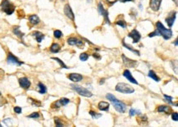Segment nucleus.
<instances>
[{
  "instance_id": "f257e3e1",
  "label": "nucleus",
  "mask_w": 178,
  "mask_h": 127,
  "mask_svg": "<svg viewBox=\"0 0 178 127\" xmlns=\"http://www.w3.org/2000/svg\"><path fill=\"white\" fill-rule=\"evenodd\" d=\"M106 98L109 99V101L112 102L114 108L116 109L118 112L124 113L126 112V110H127V105H126L124 102L118 100V99L117 98H115L112 94H108L106 95Z\"/></svg>"
},
{
  "instance_id": "f03ea898",
  "label": "nucleus",
  "mask_w": 178,
  "mask_h": 127,
  "mask_svg": "<svg viewBox=\"0 0 178 127\" xmlns=\"http://www.w3.org/2000/svg\"><path fill=\"white\" fill-rule=\"evenodd\" d=\"M156 30L158 32L159 36H162L163 39H166V40L170 39L172 36V30L165 28L164 26H163L160 22H158L156 23Z\"/></svg>"
},
{
  "instance_id": "7ed1b4c3",
  "label": "nucleus",
  "mask_w": 178,
  "mask_h": 127,
  "mask_svg": "<svg viewBox=\"0 0 178 127\" xmlns=\"http://www.w3.org/2000/svg\"><path fill=\"white\" fill-rule=\"evenodd\" d=\"M0 7H1L2 11L8 16L12 15L15 11V6L9 0H2Z\"/></svg>"
},
{
  "instance_id": "20e7f679",
  "label": "nucleus",
  "mask_w": 178,
  "mask_h": 127,
  "mask_svg": "<svg viewBox=\"0 0 178 127\" xmlns=\"http://www.w3.org/2000/svg\"><path fill=\"white\" fill-rule=\"evenodd\" d=\"M71 87L74 90L77 94H79L80 95L83 96V97H87V98H90L93 96V94L90 90H88L87 89L84 88L81 85L76 84H72Z\"/></svg>"
},
{
  "instance_id": "39448f33",
  "label": "nucleus",
  "mask_w": 178,
  "mask_h": 127,
  "mask_svg": "<svg viewBox=\"0 0 178 127\" xmlns=\"http://www.w3.org/2000/svg\"><path fill=\"white\" fill-rule=\"evenodd\" d=\"M115 90L117 92L122 93V94H132V93L135 92L134 88H132L131 85L126 83H118Z\"/></svg>"
},
{
  "instance_id": "423d86ee",
  "label": "nucleus",
  "mask_w": 178,
  "mask_h": 127,
  "mask_svg": "<svg viewBox=\"0 0 178 127\" xmlns=\"http://www.w3.org/2000/svg\"><path fill=\"white\" fill-rule=\"evenodd\" d=\"M7 62H8V64L16 65V66H21L24 63L23 61H21L16 57L14 56L12 53H8V57H7Z\"/></svg>"
},
{
  "instance_id": "0eeeda50",
  "label": "nucleus",
  "mask_w": 178,
  "mask_h": 127,
  "mask_svg": "<svg viewBox=\"0 0 178 127\" xmlns=\"http://www.w3.org/2000/svg\"><path fill=\"white\" fill-rule=\"evenodd\" d=\"M98 10H99L100 14L103 16V19H104V20H105V22L107 24H109V25H110L111 22H110V20L109 18V12H108L106 9H104L103 5L101 3H99V5H98Z\"/></svg>"
},
{
  "instance_id": "6e6552de",
  "label": "nucleus",
  "mask_w": 178,
  "mask_h": 127,
  "mask_svg": "<svg viewBox=\"0 0 178 127\" xmlns=\"http://www.w3.org/2000/svg\"><path fill=\"white\" fill-rule=\"evenodd\" d=\"M121 58H122L123 64H124L127 67L133 68V67H135L137 66V61H136L130 59V58H128V57H126L124 54L121 55Z\"/></svg>"
},
{
  "instance_id": "1a4fd4ad",
  "label": "nucleus",
  "mask_w": 178,
  "mask_h": 127,
  "mask_svg": "<svg viewBox=\"0 0 178 127\" xmlns=\"http://www.w3.org/2000/svg\"><path fill=\"white\" fill-rule=\"evenodd\" d=\"M128 37H130V38H132V39H133V43L134 44H136L138 43L139 40H140L141 39V35H140V34H139V32L137 30H131V31L128 34Z\"/></svg>"
},
{
  "instance_id": "9d476101",
  "label": "nucleus",
  "mask_w": 178,
  "mask_h": 127,
  "mask_svg": "<svg viewBox=\"0 0 178 127\" xmlns=\"http://www.w3.org/2000/svg\"><path fill=\"white\" fill-rule=\"evenodd\" d=\"M67 43L69 45H72V46H77V47H81L83 46V41L77 39V38H75V37H70L69 39H67Z\"/></svg>"
},
{
  "instance_id": "9b49d317",
  "label": "nucleus",
  "mask_w": 178,
  "mask_h": 127,
  "mask_svg": "<svg viewBox=\"0 0 178 127\" xmlns=\"http://www.w3.org/2000/svg\"><path fill=\"white\" fill-rule=\"evenodd\" d=\"M19 84L24 90H28L30 87L31 83L27 77H22L19 79Z\"/></svg>"
},
{
  "instance_id": "f8f14e48",
  "label": "nucleus",
  "mask_w": 178,
  "mask_h": 127,
  "mask_svg": "<svg viewBox=\"0 0 178 127\" xmlns=\"http://www.w3.org/2000/svg\"><path fill=\"white\" fill-rule=\"evenodd\" d=\"M161 3H162V0H150V1H149L150 8L154 12L158 11L160 8V6H161Z\"/></svg>"
},
{
  "instance_id": "ddd939ff",
  "label": "nucleus",
  "mask_w": 178,
  "mask_h": 127,
  "mask_svg": "<svg viewBox=\"0 0 178 127\" xmlns=\"http://www.w3.org/2000/svg\"><path fill=\"white\" fill-rule=\"evenodd\" d=\"M176 12H172L170 13V15L167 16L166 18V22L167 24V26L169 27H172L174 24V22H175L176 20Z\"/></svg>"
},
{
  "instance_id": "4468645a",
  "label": "nucleus",
  "mask_w": 178,
  "mask_h": 127,
  "mask_svg": "<svg viewBox=\"0 0 178 127\" xmlns=\"http://www.w3.org/2000/svg\"><path fill=\"white\" fill-rule=\"evenodd\" d=\"M64 13L65 15L67 16L69 19H71L72 20H75V16H74V13H73L72 8L70 7L69 4H66L64 7Z\"/></svg>"
},
{
  "instance_id": "2eb2a0df",
  "label": "nucleus",
  "mask_w": 178,
  "mask_h": 127,
  "mask_svg": "<svg viewBox=\"0 0 178 127\" xmlns=\"http://www.w3.org/2000/svg\"><path fill=\"white\" fill-rule=\"evenodd\" d=\"M123 76L127 78V80H128V81H130V82H131V83H133V84H138L137 80H135V79L133 76H132L131 71H129V70H125V71H124V72H123Z\"/></svg>"
},
{
  "instance_id": "dca6fc26",
  "label": "nucleus",
  "mask_w": 178,
  "mask_h": 127,
  "mask_svg": "<svg viewBox=\"0 0 178 127\" xmlns=\"http://www.w3.org/2000/svg\"><path fill=\"white\" fill-rule=\"evenodd\" d=\"M68 79L73 82H79V81L82 80L83 76L78 73H71L68 75Z\"/></svg>"
},
{
  "instance_id": "f3484780",
  "label": "nucleus",
  "mask_w": 178,
  "mask_h": 127,
  "mask_svg": "<svg viewBox=\"0 0 178 127\" xmlns=\"http://www.w3.org/2000/svg\"><path fill=\"white\" fill-rule=\"evenodd\" d=\"M158 112H165L167 115H169L171 112H172V108H171L169 106H166V105H161L158 107Z\"/></svg>"
},
{
  "instance_id": "a211bd4d",
  "label": "nucleus",
  "mask_w": 178,
  "mask_h": 127,
  "mask_svg": "<svg viewBox=\"0 0 178 127\" xmlns=\"http://www.w3.org/2000/svg\"><path fill=\"white\" fill-rule=\"evenodd\" d=\"M31 35L35 38V39L38 43H41L42 40L44 39V35L40 31H34L32 34H31Z\"/></svg>"
},
{
  "instance_id": "6ab92c4d",
  "label": "nucleus",
  "mask_w": 178,
  "mask_h": 127,
  "mask_svg": "<svg viewBox=\"0 0 178 127\" xmlns=\"http://www.w3.org/2000/svg\"><path fill=\"white\" fill-rule=\"evenodd\" d=\"M29 22L31 25L35 26L37 24H39L40 22V19L37 15H31L29 16Z\"/></svg>"
},
{
  "instance_id": "aec40b11",
  "label": "nucleus",
  "mask_w": 178,
  "mask_h": 127,
  "mask_svg": "<svg viewBox=\"0 0 178 127\" xmlns=\"http://www.w3.org/2000/svg\"><path fill=\"white\" fill-rule=\"evenodd\" d=\"M137 121L139 125H146L148 123V118H147V116H145V115H141V114H139V116H137Z\"/></svg>"
},
{
  "instance_id": "412c9836",
  "label": "nucleus",
  "mask_w": 178,
  "mask_h": 127,
  "mask_svg": "<svg viewBox=\"0 0 178 127\" xmlns=\"http://www.w3.org/2000/svg\"><path fill=\"white\" fill-rule=\"evenodd\" d=\"M109 102H100L99 104H98V108H99V110H101V111H104V112H106V111H109Z\"/></svg>"
},
{
  "instance_id": "4be33fe9",
  "label": "nucleus",
  "mask_w": 178,
  "mask_h": 127,
  "mask_svg": "<svg viewBox=\"0 0 178 127\" xmlns=\"http://www.w3.org/2000/svg\"><path fill=\"white\" fill-rule=\"evenodd\" d=\"M13 33L15 34V35L20 38L21 39H23V37H24V33H22V31L20 30V27L19 26H14L13 27Z\"/></svg>"
},
{
  "instance_id": "5701e85b",
  "label": "nucleus",
  "mask_w": 178,
  "mask_h": 127,
  "mask_svg": "<svg viewBox=\"0 0 178 127\" xmlns=\"http://www.w3.org/2000/svg\"><path fill=\"white\" fill-rule=\"evenodd\" d=\"M60 49H61L60 45H59L58 44L54 43V44H52V45L50 47V51H51V53H57L60 51Z\"/></svg>"
},
{
  "instance_id": "b1692460",
  "label": "nucleus",
  "mask_w": 178,
  "mask_h": 127,
  "mask_svg": "<svg viewBox=\"0 0 178 127\" xmlns=\"http://www.w3.org/2000/svg\"><path fill=\"white\" fill-rule=\"evenodd\" d=\"M38 88H39L38 91H39V93H40V94H44L45 93L47 92L46 86H45V85L43 83H41V82L38 83Z\"/></svg>"
},
{
  "instance_id": "393cba45",
  "label": "nucleus",
  "mask_w": 178,
  "mask_h": 127,
  "mask_svg": "<svg viewBox=\"0 0 178 127\" xmlns=\"http://www.w3.org/2000/svg\"><path fill=\"white\" fill-rule=\"evenodd\" d=\"M122 45H123V47L126 48V49H127L128 50L131 51V52L133 53H135V54L137 55V56H139V51H138V50H135V49H133L132 47H131L130 45H128V44H126V43L124 42V39L122 40Z\"/></svg>"
},
{
  "instance_id": "a878e982",
  "label": "nucleus",
  "mask_w": 178,
  "mask_h": 127,
  "mask_svg": "<svg viewBox=\"0 0 178 127\" xmlns=\"http://www.w3.org/2000/svg\"><path fill=\"white\" fill-rule=\"evenodd\" d=\"M148 75L151 79H153V80H154V81H156V82H159L160 81V78L156 75V73L154 72V71H152V70L149 71V75Z\"/></svg>"
},
{
  "instance_id": "bb28decb",
  "label": "nucleus",
  "mask_w": 178,
  "mask_h": 127,
  "mask_svg": "<svg viewBox=\"0 0 178 127\" xmlns=\"http://www.w3.org/2000/svg\"><path fill=\"white\" fill-rule=\"evenodd\" d=\"M52 59L56 61H58V62L60 64V66H61L62 68H64V69H68L67 66H66V65L64 64V62L61 59H59V58H58V57H52Z\"/></svg>"
},
{
  "instance_id": "cd10ccee",
  "label": "nucleus",
  "mask_w": 178,
  "mask_h": 127,
  "mask_svg": "<svg viewBox=\"0 0 178 127\" xmlns=\"http://www.w3.org/2000/svg\"><path fill=\"white\" fill-rule=\"evenodd\" d=\"M28 100H29V102H30L31 104L34 105V106H36V107H40V106H41V102L38 100H35V99L30 98H28Z\"/></svg>"
},
{
  "instance_id": "c85d7f7f",
  "label": "nucleus",
  "mask_w": 178,
  "mask_h": 127,
  "mask_svg": "<svg viewBox=\"0 0 178 127\" xmlns=\"http://www.w3.org/2000/svg\"><path fill=\"white\" fill-rule=\"evenodd\" d=\"M129 114H130L131 116H133L135 115H139V114H141V112L140 111H139V110H135L134 108H131L130 109V112H129Z\"/></svg>"
},
{
  "instance_id": "c756f323",
  "label": "nucleus",
  "mask_w": 178,
  "mask_h": 127,
  "mask_svg": "<svg viewBox=\"0 0 178 127\" xmlns=\"http://www.w3.org/2000/svg\"><path fill=\"white\" fill-rule=\"evenodd\" d=\"M59 102H60L61 106H66L67 104H68L70 102V100L67 98H62L61 99H59Z\"/></svg>"
},
{
  "instance_id": "7c9ffc66",
  "label": "nucleus",
  "mask_w": 178,
  "mask_h": 127,
  "mask_svg": "<svg viewBox=\"0 0 178 127\" xmlns=\"http://www.w3.org/2000/svg\"><path fill=\"white\" fill-rule=\"evenodd\" d=\"M164 98H165V99L167 100V102H168V103L172 104V105H176V103H174V102H172V99H173L172 97H171V96H168V95H167V94H164Z\"/></svg>"
},
{
  "instance_id": "2f4dec72",
  "label": "nucleus",
  "mask_w": 178,
  "mask_h": 127,
  "mask_svg": "<svg viewBox=\"0 0 178 127\" xmlns=\"http://www.w3.org/2000/svg\"><path fill=\"white\" fill-rule=\"evenodd\" d=\"M89 58V55L87 54L86 53H83L80 55V59H81L82 61H87V59Z\"/></svg>"
},
{
  "instance_id": "473e14b6",
  "label": "nucleus",
  "mask_w": 178,
  "mask_h": 127,
  "mask_svg": "<svg viewBox=\"0 0 178 127\" xmlns=\"http://www.w3.org/2000/svg\"><path fill=\"white\" fill-rule=\"evenodd\" d=\"M54 37L56 38V39H60V38L62 36V33L61 30H56L54 33Z\"/></svg>"
},
{
  "instance_id": "72a5a7b5",
  "label": "nucleus",
  "mask_w": 178,
  "mask_h": 127,
  "mask_svg": "<svg viewBox=\"0 0 178 127\" xmlns=\"http://www.w3.org/2000/svg\"><path fill=\"white\" fill-rule=\"evenodd\" d=\"M90 114L94 118H99L102 116V114H99V113H97L94 111H90Z\"/></svg>"
},
{
  "instance_id": "f704fd0d",
  "label": "nucleus",
  "mask_w": 178,
  "mask_h": 127,
  "mask_svg": "<svg viewBox=\"0 0 178 127\" xmlns=\"http://www.w3.org/2000/svg\"><path fill=\"white\" fill-rule=\"evenodd\" d=\"M116 24L117 26H121L122 27V28H126V27H127V23H126L124 20H117V22H116Z\"/></svg>"
},
{
  "instance_id": "c9c22d12",
  "label": "nucleus",
  "mask_w": 178,
  "mask_h": 127,
  "mask_svg": "<svg viewBox=\"0 0 178 127\" xmlns=\"http://www.w3.org/2000/svg\"><path fill=\"white\" fill-rule=\"evenodd\" d=\"M29 118H39L40 117V113L39 112H33L31 113L30 115H29L27 116Z\"/></svg>"
},
{
  "instance_id": "e433bc0d",
  "label": "nucleus",
  "mask_w": 178,
  "mask_h": 127,
  "mask_svg": "<svg viewBox=\"0 0 178 127\" xmlns=\"http://www.w3.org/2000/svg\"><path fill=\"white\" fill-rule=\"evenodd\" d=\"M55 125L56 126H58V127H60V126H63V124L61 122V120H59L58 117H56L55 119Z\"/></svg>"
},
{
  "instance_id": "4c0bfd02",
  "label": "nucleus",
  "mask_w": 178,
  "mask_h": 127,
  "mask_svg": "<svg viewBox=\"0 0 178 127\" xmlns=\"http://www.w3.org/2000/svg\"><path fill=\"white\" fill-rule=\"evenodd\" d=\"M172 118L173 121H178V114H177V112L172 113Z\"/></svg>"
},
{
  "instance_id": "58836bf2",
  "label": "nucleus",
  "mask_w": 178,
  "mask_h": 127,
  "mask_svg": "<svg viewBox=\"0 0 178 127\" xmlns=\"http://www.w3.org/2000/svg\"><path fill=\"white\" fill-rule=\"evenodd\" d=\"M153 36H159V34H158V31H157V30H154L153 32L150 33V34L149 35V37H150V38H152V37H153Z\"/></svg>"
},
{
  "instance_id": "ea45409f",
  "label": "nucleus",
  "mask_w": 178,
  "mask_h": 127,
  "mask_svg": "<svg viewBox=\"0 0 178 127\" xmlns=\"http://www.w3.org/2000/svg\"><path fill=\"white\" fill-rule=\"evenodd\" d=\"M14 112H15L16 114H20V113H22V108L15 107V108H14Z\"/></svg>"
},
{
  "instance_id": "a19ab883",
  "label": "nucleus",
  "mask_w": 178,
  "mask_h": 127,
  "mask_svg": "<svg viewBox=\"0 0 178 127\" xmlns=\"http://www.w3.org/2000/svg\"><path fill=\"white\" fill-rule=\"evenodd\" d=\"M3 123H4V124L7 125H11V119H10V118L4 119V120H3Z\"/></svg>"
},
{
  "instance_id": "79ce46f5",
  "label": "nucleus",
  "mask_w": 178,
  "mask_h": 127,
  "mask_svg": "<svg viewBox=\"0 0 178 127\" xmlns=\"http://www.w3.org/2000/svg\"><path fill=\"white\" fill-rule=\"evenodd\" d=\"M93 57H95V58H97V59H98V60H99V59H100V58H101V57H100V55H99V53H96L93 54Z\"/></svg>"
},
{
  "instance_id": "37998d69",
  "label": "nucleus",
  "mask_w": 178,
  "mask_h": 127,
  "mask_svg": "<svg viewBox=\"0 0 178 127\" xmlns=\"http://www.w3.org/2000/svg\"><path fill=\"white\" fill-rule=\"evenodd\" d=\"M4 76V71H3L2 69H0V80H2Z\"/></svg>"
},
{
  "instance_id": "c03bdc74",
  "label": "nucleus",
  "mask_w": 178,
  "mask_h": 127,
  "mask_svg": "<svg viewBox=\"0 0 178 127\" xmlns=\"http://www.w3.org/2000/svg\"><path fill=\"white\" fill-rule=\"evenodd\" d=\"M106 1L108 2V3H109V4H114V3H117V0H106Z\"/></svg>"
},
{
  "instance_id": "a18cd8bd",
  "label": "nucleus",
  "mask_w": 178,
  "mask_h": 127,
  "mask_svg": "<svg viewBox=\"0 0 178 127\" xmlns=\"http://www.w3.org/2000/svg\"><path fill=\"white\" fill-rule=\"evenodd\" d=\"M121 3H127V2H132L134 0H119Z\"/></svg>"
},
{
  "instance_id": "49530a36",
  "label": "nucleus",
  "mask_w": 178,
  "mask_h": 127,
  "mask_svg": "<svg viewBox=\"0 0 178 127\" xmlns=\"http://www.w3.org/2000/svg\"><path fill=\"white\" fill-rule=\"evenodd\" d=\"M104 80H105V79H101V80H100V82H99V84H103V83H104Z\"/></svg>"
},
{
  "instance_id": "de8ad7c7",
  "label": "nucleus",
  "mask_w": 178,
  "mask_h": 127,
  "mask_svg": "<svg viewBox=\"0 0 178 127\" xmlns=\"http://www.w3.org/2000/svg\"><path fill=\"white\" fill-rule=\"evenodd\" d=\"M172 1L176 3V5H177V2H178V0H172Z\"/></svg>"
},
{
  "instance_id": "09e8293b",
  "label": "nucleus",
  "mask_w": 178,
  "mask_h": 127,
  "mask_svg": "<svg viewBox=\"0 0 178 127\" xmlns=\"http://www.w3.org/2000/svg\"><path fill=\"white\" fill-rule=\"evenodd\" d=\"M175 45H176V46H177V39L175 40Z\"/></svg>"
},
{
  "instance_id": "8fccbe9b",
  "label": "nucleus",
  "mask_w": 178,
  "mask_h": 127,
  "mask_svg": "<svg viewBox=\"0 0 178 127\" xmlns=\"http://www.w3.org/2000/svg\"><path fill=\"white\" fill-rule=\"evenodd\" d=\"M0 96H1V92H0Z\"/></svg>"
},
{
  "instance_id": "3c124183",
  "label": "nucleus",
  "mask_w": 178,
  "mask_h": 127,
  "mask_svg": "<svg viewBox=\"0 0 178 127\" xmlns=\"http://www.w3.org/2000/svg\"><path fill=\"white\" fill-rule=\"evenodd\" d=\"M0 126H1V124H0Z\"/></svg>"
},
{
  "instance_id": "603ef678",
  "label": "nucleus",
  "mask_w": 178,
  "mask_h": 127,
  "mask_svg": "<svg viewBox=\"0 0 178 127\" xmlns=\"http://www.w3.org/2000/svg\"><path fill=\"white\" fill-rule=\"evenodd\" d=\"M50 1H52V0H50Z\"/></svg>"
}]
</instances>
